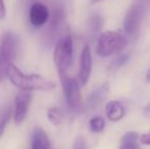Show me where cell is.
<instances>
[{"mask_svg":"<svg viewBox=\"0 0 150 149\" xmlns=\"http://www.w3.org/2000/svg\"><path fill=\"white\" fill-rule=\"evenodd\" d=\"M6 76L16 87L26 91H50L56 87L55 82L36 74H25L13 64H8Z\"/></svg>","mask_w":150,"mask_h":149,"instance_id":"6da1fadb","label":"cell"},{"mask_svg":"<svg viewBox=\"0 0 150 149\" xmlns=\"http://www.w3.org/2000/svg\"><path fill=\"white\" fill-rule=\"evenodd\" d=\"M128 40L122 33L117 31H106L99 37L96 44V54L100 57H108L122 51Z\"/></svg>","mask_w":150,"mask_h":149,"instance_id":"7a4b0ae2","label":"cell"},{"mask_svg":"<svg viewBox=\"0 0 150 149\" xmlns=\"http://www.w3.org/2000/svg\"><path fill=\"white\" fill-rule=\"evenodd\" d=\"M74 42L69 34H65L57 41L54 48V64L59 75H64L73 64Z\"/></svg>","mask_w":150,"mask_h":149,"instance_id":"3957f363","label":"cell"},{"mask_svg":"<svg viewBox=\"0 0 150 149\" xmlns=\"http://www.w3.org/2000/svg\"><path fill=\"white\" fill-rule=\"evenodd\" d=\"M59 78L69 109L73 112H79L82 108V96L77 80L69 78L67 74L59 75Z\"/></svg>","mask_w":150,"mask_h":149,"instance_id":"277c9868","label":"cell"},{"mask_svg":"<svg viewBox=\"0 0 150 149\" xmlns=\"http://www.w3.org/2000/svg\"><path fill=\"white\" fill-rule=\"evenodd\" d=\"M145 6H146L145 1L137 0L129 8L124 22L125 32L128 35H134L138 31L145 13Z\"/></svg>","mask_w":150,"mask_h":149,"instance_id":"5b68a950","label":"cell"},{"mask_svg":"<svg viewBox=\"0 0 150 149\" xmlns=\"http://www.w3.org/2000/svg\"><path fill=\"white\" fill-rule=\"evenodd\" d=\"M18 51V39L11 32H6L0 39V57L5 64H13Z\"/></svg>","mask_w":150,"mask_h":149,"instance_id":"8992f818","label":"cell"},{"mask_svg":"<svg viewBox=\"0 0 150 149\" xmlns=\"http://www.w3.org/2000/svg\"><path fill=\"white\" fill-rule=\"evenodd\" d=\"M32 101V92L21 90L14 99L13 121L16 125H21L25 121L29 112V107Z\"/></svg>","mask_w":150,"mask_h":149,"instance_id":"52a82bcc","label":"cell"},{"mask_svg":"<svg viewBox=\"0 0 150 149\" xmlns=\"http://www.w3.org/2000/svg\"><path fill=\"white\" fill-rule=\"evenodd\" d=\"M92 72V55L89 46H84L81 53V62H80V71L78 75L77 82L80 87H83L89 81Z\"/></svg>","mask_w":150,"mask_h":149,"instance_id":"ba28073f","label":"cell"},{"mask_svg":"<svg viewBox=\"0 0 150 149\" xmlns=\"http://www.w3.org/2000/svg\"><path fill=\"white\" fill-rule=\"evenodd\" d=\"M49 9L44 3L35 2L30 8V22L34 27H42L49 20Z\"/></svg>","mask_w":150,"mask_h":149,"instance_id":"9c48e42d","label":"cell"},{"mask_svg":"<svg viewBox=\"0 0 150 149\" xmlns=\"http://www.w3.org/2000/svg\"><path fill=\"white\" fill-rule=\"evenodd\" d=\"M32 149H51L50 140L42 128H36L32 135Z\"/></svg>","mask_w":150,"mask_h":149,"instance_id":"30bf717a","label":"cell"},{"mask_svg":"<svg viewBox=\"0 0 150 149\" xmlns=\"http://www.w3.org/2000/svg\"><path fill=\"white\" fill-rule=\"evenodd\" d=\"M107 119L110 121H119L125 117V107L120 102L117 100H111L105 106Z\"/></svg>","mask_w":150,"mask_h":149,"instance_id":"8fae6325","label":"cell"},{"mask_svg":"<svg viewBox=\"0 0 150 149\" xmlns=\"http://www.w3.org/2000/svg\"><path fill=\"white\" fill-rule=\"evenodd\" d=\"M108 92V84L101 86L100 88H97L94 92L89 96L88 98V103L90 106H97V104L100 103L101 100L104 98V96L106 95V93Z\"/></svg>","mask_w":150,"mask_h":149,"instance_id":"7c38bea8","label":"cell"},{"mask_svg":"<svg viewBox=\"0 0 150 149\" xmlns=\"http://www.w3.org/2000/svg\"><path fill=\"white\" fill-rule=\"evenodd\" d=\"M63 20H64V11H63V9L57 8V9L54 10L53 14L51 16V22H50V26H49L50 33L57 32L60 25L62 24Z\"/></svg>","mask_w":150,"mask_h":149,"instance_id":"4fadbf2b","label":"cell"},{"mask_svg":"<svg viewBox=\"0 0 150 149\" xmlns=\"http://www.w3.org/2000/svg\"><path fill=\"white\" fill-rule=\"evenodd\" d=\"M47 117L48 121L53 126H59L61 121H62V113H61L59 108L53 106L47 110Z\"/></svg>","mask_w":150,"mask_h":149,"instance_id":"5bb4252c","label":"cell"},{"mask_svg":"<svg viewBox=\"0 0 150 149\" xmlns=\"http://www.w3.org/2000/svg\"><path fill=\"white\" fill-rule=\"evenodd\" d=\"M105 121L101 117H94L89 121V129L92 133H101L104 130Z\"/></svg>","mask_w":150,"mask_h":149,"instance_id":"9a60e30c","label":"cell"},{"mask_svg":"<svg viewBox=\"0 0 150 149\" xmlns=\"http://www.w3.org/2000/svg\"><path fill=\"white\" fill-rule=\"evenodd\" d=\"M12 112H12V108L9 106V107H7L5 110H4L3 113L1 114V117H0V139L2 138L4 132H5L6 126H7L8 121H10V117H11Z\"/></svg>","mask_w":150,"mask_h":149,"instance_id":"2e32d148","label":"cell"},{"mask_svg":"<svg viewBox=\"0 0 150 149\" xmlns=\"http://www.w3.org/2000/svg\"><path fill=\"white\" fill-rule=\"evenodd\" d=\"M128 60H129V55H127V54H122V55L117 56V57L110 64L109 70L115 71V70H117V68H122Z\"/></svg>","mask_w":150,"mask_h":149,"instance_id":"e0dca14e","label":"cell"},{"mask_svg":"<svg viewBox=\"0 0 150 149\" xmlns=\"http://www.w3.org/2000/svg\"><path fill=\"white\" fill-rule=\"evenodd\" d=\"M101 26H102V18L97 14H94L90 18V29L92 33H97V31L100 30Z\"/></svg>","mask_w":150,"mask_h":149,"instance_id":"ac0fdd59","label":"cell"},{"mask_svg":"<svg viewBox=\"0 0 150 149\" xmlns=\"http://www.w3.org/2000/svg\"><path fill=\"white\" fill-rule=\"evenodd\" d=\"M73 149H87L86 140L83 137H78L74 143Z\"/></svg>","mask_w":150,"mask_h":149,"instance_id":"d6986e66","label":"cell"},{"mask_svg":"<svg viewBox=\"0 0 150 149\" xmlns=\"http://www.w3.org/2000/svg\"><path fill=\"white\" fill-rule=\"evenodd\" d=\"M6 68H7V64L3 61L1 57H0V83L5 80L6 76Z\"/></svg>","mask_w":150,"mask_h":149,"instance_id":"ffe728a7","label":"cell"},{"mask_svg":"<svg viewBox=\"0 0 150 149\" xmlns=\"http://www.w3.org/2000/svg\"><path fill=\"white\" fill-rule=\"evenodd\" d=\"M119 149H140V146L138 145L137 141L125 142V143H120V147Z\"/></svg>","mask_w":150,"mask_h":149,"instance_id":"44dd1931","label":"cell"},{"mask_svg":"<svg viewBox=\"0 0 150 149\" xmlns=\"http://www.w3.org/2000/svg\"><path fill=\"white\" fill-rule=\"evenodd\" d=\"M140 142L143 145H149L150 146V132L143 134L140 137Z\"/></svg>","mask_w":150,"mask_h":149,"instance_id":"7402d4cb","label":"cell"},{"mask_svg":"<svg viewBox=\"0 0 150 149\" xmlns=\"http://www.w3.org/2000/svg\"><path fill=\"white\" fill-rule=\"evenodd\" d=\"M6 16V9H5V4H4L3 0H0V20H3Z\"/></svg>","mask_w":150,"mask_h":149,"instance_id":"603a6c76","label":"cell"},{"mask_svg":"<svg viewBox=\"0 0 150 149\" xmlns=\"http://www.w3.org/2000/svg\"><path fill=\"white\" fill-rule=\"evenodd\" d=\"M143 113H144L145 117H149V119H150V103H148L146 106H145Z\"/></svg>","mask_w":150,"mask_h":149,"instance_id":"cb8c5ba5","label":"cell"},{"mask_svg":"<svg viewBox=\"0 0 150 149\" xmlns=\"http://www.w3.org/2000/svg\"><path fill=\"white\" fill-rule=\"evenodd\" d=\"M146 82L147 83H150V66H149L148 71H147V73H146Z\"/></svg>","mask_w":150,"mask_h":149,"instance_id":"d4e9b609","label":"cell"},{"mask_svg":"<svg viewBox=\"0 0 150 149\" xmlns=\"http://www.w3.org/2000/svg\"><path fill=\"white\" fill-rule=\"evenodd\" d=\"M99 1H101V0H91V3H97Z\"/></svg>","mask_w":150,"mask_h":149,"instance_id":"484cf974","label":"cell"}]
</instances>
